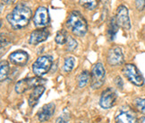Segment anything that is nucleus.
Instances as JSON below:
<instances>
[{
  "mask_svg": "<svg viewBox=\"0 0 145 123\" xmlns=\"http://www.w3.org/2000/svg\"><path fill=\"white\" fill-rule=\"evenodd\" d=\"M32 12L31 8L24 3H19L7 14V20L14 30H21L29 24Z\"/></svg>",
  "mask_w": 145,
  "mask_h": 123,
  "instance_id": "1",
  "label": "nucleus"
},
{
  "mask_svg": "<svg viewBox=\"0 0 145 123\" xmlns=\"http://www.w3.org/2000/svg\"><path fill=\"white\" fill-rule=\"evenodd\" d=\"M66 28L77 37H83L88 32V24L79 11L71 12L65 22Z\"/></svg>",
  "mask_w": 145,
  "mask_h": 123,
  "instance_id": "2",
  "label": "nucleus"
},
{
  "mask_svg": "<svg viewBox=\"0 0 145 123\" xmlns=\"http://www.w3.org/2000/svg\"><path fill=\"white\" fill-rule=\"evenodd\" d=\"M122 73L135 86H142L144 85V77L135 65L133 64L125 65L122 69Z\"/></svg>",
  "mask_w": 145,
  "mask_h": 123,
  "instance_id": "3",
  "label": "nucleus"
},
{
  "mask_svg": "<svg viewBox=\"0 0 145 123\" xmlns=\"http://www.w3.org/2000/svg\"><path fill=\"white\" fill-rule=\"evenodd\" d=\"M52 66V58L45 55L39 57L32 65V72L36 76H43L50 70Z\"/></svg>",
  "mask_w": 145,
  "mask_h": 123,
  "instance_id": "4",
  "label": "nucleus"
},
{
  "mask_svg": "<svg viewBox=\"0 0 145 123\" xmlns=\"http://www.w3.org/2000/svg\"><path fill=\"white\" fill-rule=\"evenodd\" d=\"M106 77V70L101 63H96L91 72V86L92 89H99L103 86Z\"/></svg>",
  "mask_w": 145,
  "mask_h": 123,
  "instance_id": "5",
  "label": "nucleus"
},
{
  "mask_svg": "<svg viewBox=\"0 0 145 123\" xmlns=\"http://www.w3.org/2000/svg\"><path fill=\"white\" fill-rule=\"evenodd\" d=\"M43 83H44L43 79L40 76L24 78V79H22L15 84L14 90L17 93L22 94V93H24L25 92H27L28 90H30V89H31L33 87H36L38 86H41Z\"/></svg>",
  "mask_w": 145,
  "mask_h": 123,
  "instance_id": "6",
  "label": "nucleus"
},
{
  "mask_svg": "<svg viewBox=\"0 0 145 123\" xmlns=\"http://www.w3.org/2000/svg\"><path fill=\"white\" fill-rule=\"evenodd\" d=\"M116 21L120 28L124 30L131 29V21L129 16V11L128 8L124 5H121L118 7L116 12Z\"/></svg>",
  "mask_w": 145,
  "mask_h": 123,
  "instance_id": "7",
  "label": "nucleus"
},
{
  "mask_svg": "<svg viewBox=\"0 0 145 123\" xmlns=\"http://www.w3.org/2000/svg\"><path fill=\"white\" fill-rule=\"evenodd\" d=\"M107 61L111 66H121L125 61L124 52H123L122 48L119 46L111 47L107 54Z\"/></svg>",
  "mask_w": 145,
  "mask_h": 123,
  "instance_id": "8",
  "label": "nucleus"
},
{
  "mask_svg": "<svg viewBox=\"0 0 145 123\" xmlns=\"http://www.w3.org/2000/svg\"><path fill=\"white\" fill-rule=\"evenodd\" d=\"M118 95L112 87H108L104 90L99 98V105L103 109H110L116 104Z\"/></svg>",
  "mask_w": 145,
  "mask_h": 123,
  "instance_id": "9",
  "label": "nucleus"
},
{
  "mask_svg": "<svg viewBox=\"0 0 145 123\" xmlns=\"http://www.w3.org/2000/svg\"><path fill=\"white\" fill-rule=\"evenodd\" d=\"M50 18L48 10L45 7H38L33 15V23L38 28H45L49 24Z\"/></svg>",
  "mask_w": 145,
  "mask_h": 123,
  "instance_id": "10",
  "label": "nucleus"
},
{
  "mask_svg": "<svg viewBox=\"0 0 145 123\" xmlns=\"http://www.w3.org/2000/svg\"><path fill=\"white\" fill-rule=\"evenodd\" d=\"M116 123H138V118L132 109L125 107L119 110L115 117Z\"/></svg>",
  "mask_w": 145,
  "mask_h": 123,
  "instance_id": "11",
  "label": "nucleus"
},
{
  "mask_svg": "<svg viewBox=\"0 0 145 123\" xmlns=\"http://www.w3.org/2000/svg\"><path fill=\"white\" fill-rule=\"evenodd\" d=\"M9 61L14 66H24L29 61V55L24 50H16L9 55Z\"/></svg>",
  "mask_w": 145,
  "mask_h": 123,
  "instance_id": "12",
  "label": "nucleus"
},
{
  "mask_svg": "<svg viewBox=\"0 0 145 123\" xmlns=\"http://www.w3.org/2000/svg\"><path fill=\"white\" fill-rule=\"evenodd\" d=\"M49 36V32L45 28H40L31 32L29 43L31 45H38L39 43L45 41Z\"/></svg>",
  "mask_w": 145,
  "mask_h": 123,
  "instance_id": "13",
  "label": "nucleus"
},
{
  "mask_svg": "<svg viewBox=\"0 0 145 123\" xmlns=\"http://www.w3.org/2000/svg\"><path fill=\"white\" fill-rule=\"evenodd\" d=\"M56 111V104L54 103H49L45 104L39 111L37 116L38 120L40 122H47L52 118Z\"/></svg>",
  "mask_w": 145,
  "mask_h": 123,
  "instance_id": "14",
  "label": "nucleus"
},
{
  "mask_svg": "<svg viewBox=\"0 0 145 123\" xmlns=\"http://www.w3.org/2000/svg\"><path fill=\"white\" fill-rule=\"evenodd\" d=\"M44 92H45V87H44L43 85L38 86L33 88V91L30 94L29 99H28V103H29L31 107H34L38 104L39 100H40Z\"/></svg>",
  "mask_w": 145,
  "mask_h": 123,
  "instance_id": "15",
  "label": "nucleus"
},
{
  "mask_svg": "<svg viewBox=\"0 0 145 123\" xmlns=\"http://www.w3.org/2000/svg\"><path fill=\"white\" fill-rule=\"evenodd\" d=\"M118 29H119V26L118 24H116V17L113 16V17H111L110 20H109V23H108V30H107V35H108V39L112 41L115 40V37L116 35V33L118 32Z\"/></svg>",
  "mask_w": 145,
  "mask_h": 123,
  "instance_id": "16",
  "label": "nucleus"
},
{
  "mask_svg": "<svg viewBox=\"0 0 145 123\" xmlns=\"http://www.w3.org/2000/svg\"><path fill=\"white\" fill-rule=\"evenodd\" d=\"M90 79H91V74L87 70L81 72V74L77 77V84L79 88L85 87L88 85V83L90 82Z\"/></svg>",
  "mask_w": 145,
  "mask_h": 123,
  "instance_id": "17",
  "label": "nucleus"
},
{
  "mask_svg": "<svg viewBox=\"0 0 145 123\" xmlns=\"http://www.w3.org/2000/svg\"><path fill=\"white\" fill-rule=\"evenodd\" d=\"M10 71V65L7 60H1L0 63V80L3 82L7 78Z\"/></svg>",
  "mask_w": 145,
  "mask_h": 123,
  "instance_id": "18",
  "label": "nucleus"
},
{
  "mask_svg": "<svg viewBox=\"0 0 145 123\" xmlns=\"http://www.w3.org/2000/svg\"><path fill=\"white\" fill-rule=\"evenodd\" d=\"M79 2L83 8L93 11L98 7L99 0H79Z\"/></svg>",
  "mask_w": 145,
  "mask_h": 123,
  "instance_id": "19",
  "label": "nucleus"
},
{
  "mask_svg": "<svg viewBox=\"0 0 145 123\" xmlns=\"http://www.w3.org/2000/svg\"><path fill=\"white\" fill-rule=\"evenodd\" d=\"M67 35V32L65 30H60L57 32L55 37V41L58 45H63V44H65L66 41H67V39H68Z\"/></svg>",
  "mask_w": 145,
  "mask_h": 123,
  "instance_id": "20",
  "label": "nucleus"
},
{
  "mask_svg": "<svg viewBox=\"0 0 145 123\" xmlns=\"http://www.w3.org/2000/svg\"><path fill=\"white\" fill-rule=\"evenodd\" d=\"M74 64H75V59L74 57H67L65 58L64 66H63V70L65 73H69L72 70V68H74Z\"/></svg>",
  "mask_w": 145,
  "mask_h": 123,
  "instance_id": "21",
  "label": "nucleus"
},
{
  "mask_svg": "<svg viewBox=\"0 0 145 123\" xmlns=\"http://www.w3.org/2000/svg\"><path fill=\"white\" fill-rule=\"evenodd\" d=\"M133 104L136 110L141 112L142 114L145 115V98H136L133 101Z\"/></svg>",
  "mask_w": 145,
  "mask_h": 123,
  "instance_id": "22",
  "label": "nucleus"
},
{
  "mask_svg": "<svg viewBox=\"0 0 145 123\" xmlns=\"http://www.w3.org/2000/svg\"><path fill=\"white\" fill-rule=\"evenodd\" d=\"M70 115V111L67 109H65L62 111V113L58 116V118L56 120V123H68L71 118Z\"/></svg>",
  "mask_w": 145,
  "mask_h": 123,
  "instance_id": "23",
  "label": "nucleus"
},
{
  "mask_svg": "<svg viewBox=\"0 0 145 123\" xmlns=\"http://www.w3.org/2000/svg\"><path fill=\"white\" fill-rule=\"evenodd\" d=\"M65 45H66V50L69 51V52H72V51H74V50L77 49L78 43H77L75 39H74L71 36H68L67 41H66Z\"/></svg>",
  "mask_w": 145,
  "mask_h": 123,
  "instance_id": "24",
  "label": "nucleus"
},
{
  "mask_svg": "<svg viewBox=\"0 0 145 123\" xmlns=\"http://www.w3.org/2000/svg\"><path fill=\"white\" fill-rule=\"evenodd\" d=\"M11 44V40L7 37V34L4 35V33L1 34V56L3 55V51H4V47H7Z\"/></svg>",
  "mask_w": 145,
  "mask_h": 123,
  "instance_id": "25",
  "label": "nucleus"
},
{
  "mask_svg": "<svg viewBox=\"0 0 145 123\" xmlns=\"http://www.w3.org/2000/svg\"><path fill=\"white\" fill-rule=\"evenodd\" d=\"M135 7L139 11H143L145 8V0H135Z\"/></svg>",
  "mask_w": 145,
  "mask_h": 123,
  "instance_id": "26",
  "label": "nucleus"
},
{
  "mask_svg": "<svg viewBox=\"0 0 145 123\" xmlns=\"http://www.w3.org/2000/svg\"><path fill=\"white\" fill-rule=\"evenodd\" d=\"M115 84H116V87H118V88H120V89H122V88H123V86H124V82H123L122 78H121L119 76H116V77L115 78Z\"/></svg>",
  "mask_w": 145,
  "mask_h": 123,
  "instance_id": "27",
  "label": "nucleus"
},
{
  "mask_svg": "<svg viewBox=\"0 0 145 123\" xmlns=\"http://www.w3.org/2000/svg\"><path fill=\"white\" fill-rule=\"evenodd\" d=\"M138 123H145V116H142L138 119Z\"/></svg>",
  "mask_w": 145,
  "mask_h": 123,
  "instance_id": "28",
  "label": "nucleus"
},
{
  "mask_svg": "<svg viewBox=\"0 0 145 123\" xmlns=\"http://www.w3.org/2000/svg\"><path fill=\"white\" fill-rule=\"evenodd\" d=\"M16 1V0H5V4H7V5H11V4H13Z\"/></svg>",
  "mask_w": 145,
  "mask_h": 123,
  "instance_id": "29",
  "label": "nucleus"
},
{
  "mask_svg": "<svg viewBox=\"0 0 145 123\" xmlns=\"http://www.w3.org/2000/svg\"><path fill=\"white\" fill-rule=\"evenodd\" d=\"M99 1H101L104 5H107L108 3V0H99Z\"/></svg>",
  "mask_w": 145,
  "mask_h": 123,
  "instance_id": "30",
  "label": "nucleus"
},
{
  "mask_svg": "<svg viewBox=\"0 0 145 123\" xmlns=\"http://www.w3.org/2000/svg\"><path fill=\"white\" fill-rule=\"evenodd\" d=\"M3 7H4V3L1 2V13L3 12Z\"/></svg>",
  "mask_w": 145,
  "mask_h": 123,
  "instance_id": "31",
  "label": "nucleus"
},
{
  "mask_svg": "<svg viewBox=\"0 0 145 123\" xmlns=\"http://www.w3.org/2000/svg\"><path fill=\"white\" fill-rule=\"evenodd\" d=\"M79 123H84V122H79Z\"/></svg>",
  "mask_w": 145,
  "mask_h": 123,
  "instance_id": "32",
  "label": "nucleus"
}]
</instances>
